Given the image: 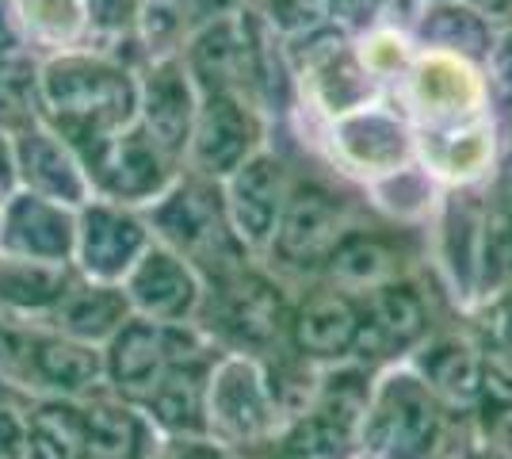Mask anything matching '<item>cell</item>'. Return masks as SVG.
<instances>
[{
    "instance_id": "cell-1",
    "label": "cell",
    "mask_w": 512,
    "mask_h": 459,
    "mask_svg": "<svg viewBox=\"0 0 512 459\" xmlns=\"http://www.w3.org/2000/svg\"><path fill=\"white\" fill-rule=\"evenodd\" d=\"M46 104L65 119V127H81L96 138V146L127 123L134 92L127 73L92 62L81 54H62L43 69Z\"/></svg>"
},
{
    "instance_id": "cell-2",
    "label": "cell",
    "mask_w": 512,
    "mask_h": 459,
    "mask_svg": "<svg viewBox=\"0 0 512 459\" xmlns=\"http://www.w3.org/2000/svg\"><path fill=\"white\" fill-rule=\"evenodd\" d=\"M440 429L436 394L413 372H390L371 387L367 414L360 421L363 448L375 459H421L428 456Z\"/></svg>"
},
{
    "instance_id": "cell-3",
    "label": "cell",
    "mask_w": 512,
    "mask_h": 459,
    "mask_svg": "<svg viewBox=\"0 0 512 459\" xmlns=\"http://www.w3.org/2000/svg\"><path fill=\"white\" fill-rule=\"evenodd\" d=\"M276 398L264 372L245 356H226L207 375V429L226 444H260L276 429Z\"/></svg>"
},
{
    "instance_id": "cell-4",
    "label": "cell",
    "mask_w": 512,
    "mask_h": 459,
    "mask_svg": "<svg viewBox=\"0 0 512 459\" xmlns=\"http://www.w3.org/2000/svg\"><path fill=\"white\" fill-rule=\"evenodd\" d=\"M123 291L142 318L176 326L199 303V276L176 249L146 245V253L130 264V272L123 276Z\"/></svg>"
},
{
    "instance_id": "cell-5",
    "label": "cell",
    "mask_w": 512,
    "mask_h": 459,
    "mask_svg": "<svg viewBox=\"0 0 512 459\" xmlns=\"http://www.w3.org/2000/svg\"><path fill=\"white\" fill-rule=\"evenodd\" d=\"M409 100L432 127L467 123L482 108V81L459 54L428 50L409 69Z\"/></svg>"
},
{
    "instance_id": "cell-6",
    "label": "cell",
    "mask_w": 512,
    "mask_h": 459,
    "mask_svg": "<svg viewBox=\"0 0 512 459\" xmlns=\"http://www.w3.org/2000/svg\"><path fill=\"white\" fill-rule=\"evenodd\" d=\"M333 153L352 173L363 176H394L406 169L409 134L398 115L383 108H356L337 115L333 127Z\"/></svg>"
},
{
    "instance_id": "cell-7",
    "label": "cell",
    "mask_w": 512,
    "mask_h": 459,
    "mask_svg": "<svg viewBox=\"0 0 512 459\" xmlns=\"http://www.w3.org/2000/svg\"><path fill=\"white\" fill-rule=\"evenodd\" d=\"M176 360L180 356L172 349V326H161L150 318H127L107 352V368H111L115 387L127 398H146V402Z\"/></svg>"
},
{
    "instance_id": "cell-8",
    "label": "cell",
    "mask_w": 512,
    "mask_h": 459,
    "mask_svg": "<svg viewBox=\"0 0 512 459\" xmlns=\"http://www.w3.org/2000/svg\"><path fill=\"white\" fill-rule=\"evenodd\" d=\"M283 215V173L272 157H249L230 173V222L245 245H268Z\"/></svg>"
},
{
    "instance_id": "cell-9",
    "label": "cell",
    "mask_w": 512,
    "mask_h": 459,
    "mask_svg": "<svg viewBox=\"0 0 512 459\" xmlns=\"http://www.w3.org/2000/svg\"><path fill=\"white\" fill-rule=\"evenodd\" d=\"M276 257L283 264H321L341 241V211L337 203L321 192H306L287 203L276 234Z\"/></svg>"
},
{
    "instance_id": "cell-10",
    "label": "cell",
    "mask_w": 512,
    "mask_h": 459,
    "mask_svg": "<svg viewBox=\"0 0 512 459\" xmlns=\"http://www.w3.org/2000/svg\"><path fill=\"white\" fill-rule=\"evenodd\" d=\"M222 326L249 349H272L283 337V329L291 326V318H287V303L272 280L241 272L234 284L226 287Z\"/></svg>"
},
{
    "instance_id": "cell-11",
    "label": "cell",
    "mask_w": 512,
    "mask_h": 459,
    "mask_svg": "<svg viewBox=\"0 0 512 459\" xmlns=\"http://www.w3.org/2000/svg\"><path fill=\"white\" fill-rule=\"evenodd\" d=\"M150 245L146 226L115 207H92L81 222V264L96 280H119Z\"/></svg>"
},
{
    "instance_id": "cell-12",
    "label": "cell",
    "mask_w": 512,
    "mask_h": 459,
    "mask_svg": "<svg viewBox=\"0 0 512 459\" xmlns=\"http://www.w3.org/2000/svg\"><path fill=\"white\" fill-rule=\"evenodd\" d=\"M360 326V310L344 291H318L291 318V337L306 360H337L356 349Z\"/></svg>"
},
{
    "instance_id": "cell-13",
    "label": "cell",
    "mask_w": 512,
    "mask_h": 459,
    "mask_svg": "<svg viewBox=\"0 0 512 459\" xmlns=\"http://www.w3.org/2000/svg\"><path fill=\"white\" fill-rule=\"evenodd\" d=\"M100 180L119 199H146L161 188V146L150 131L111 134L100 142Z\"/></svg>"
},
{
    "instance_id": "cell-14",
    "label": "cell",
    "mask_w": 512,
    "mask_h": 459,
    "mask_svg": "<svg viewBox=\"0 0 512 459\" xmlns=\"http://www.w3.org/2000/svg\"><path fill=\"white\" fill-rule=\"evenodd\" d=\"M421 153L436 176H444L451 184H470L486 173V165L493 161V131L482 119L436 127L421 138Z\"/></svg>"
},
{
    "instance_id": "cell-15",
    "label": "cell",
    "mask_w": 512,
    "mask_h": 459,
    "mask_svg": "<svg viewBox=\"0 0 512 459\" xmlns=\"http://www.w3.org/2000/svg\"><path fill=\"white\" fill-rule=\"evenodd\" d=\"M413 375L436 398L470 402L482 394V349L467 337H436L421 349Z\"/></svg>"
},
{
    "instance_id": "cell-16",
    "label": "cell",
    "mask_w": 512,
    "mask_h": 459,
    "mask_svg": "<svg viewBox=\"0 0 512 459\" xmlns=\"http://www.w3.org/2000/svg\"><path fill=\"white\" fill-rule=\"evenodd\" d=\"M256 142V127L249 119V111H241V104L234 100H211L203 111L199 123V138H195V153L199 165L214 176H230L234 169H241L249 161V150Z\"/></svg>"
},
{
    "instance_id": "cell-17",
    "label": "cell",
    "mask_w": 512,
    "mask_h": 459,
    "mask_svg": "<svg viewBox=\"0 0 512 459\" xmlns=\"http://www.w3.org/2000/svg\"><path fill=\"white\" fill-rule=\"evenodd\" d=\"M142 115H146V131L161 150H180L192 131V92L184 81V69L176 62H161L150 73L146 85V100H142Z\"/></svg>"
},
{
    "instance_id": "cell-18",
    "label": "cell",
    "mask_w": 512,
    "mask_h": 459,
    "mask_svg": "<svg viewBox=\"0 0 512 459\" xmlns=\"http://www.w3.org/2000/svg\"><path fill=\"white\" fill-rule=\"evenodd\" d=\"M157 222H161V230L169 234L172 245H176L180 253H188L192 261H214V257H222V249L230 245V230H222L211 199L192 196V192L172 196V203L161 207Z\"/></svg>"
},
{
    "instance_id": "cell-19",
    "label": "cell",
    "mask_w": 512,
    "mask_h": 459,
    "mask_svg": "<svg viewBox=\"0 0 512 459\" xmlns=\"http://www.w3.org/2000/svg\"><path fill=\"white\" fill-rule=\"evenodd\" d=\"M444 268L451 276V287L463 299H478L486 276H490V257H486V219L474 207H455L444 234Z\"/></svg>"
},
{
    "instance_id": "cell-20",
    "label": "cell",
    "mask_w": 512,
    "mask_h": 459,
    "mask_svg": "<svg viewBox=\"0 0 512 459\" xmlns=\"http://www.w3.org/2000/svg\"><path fill=\"white\" fill-rule=\"evenodd\" d=\"M16 157H20V169L27 173V180L43 196L58 199V203H85V176L73 165L62 138H54L46 131L23 134Z\"/></svg>"
},
{
    "instance_id": "cell-21",
    "label": "cell",
    "mask_w": 512,
    "mask_h": 459,
    "mask_svg": "<svg viewBox=\"0 0 512 459\" xmlns=\"http://www.w3.org/2000/svg\"><path fill=\"white\" fill-rule=\"evenodd\" d=\"M425 322V299L394 280L371 291V322L360 326V337H371L375 349H406L425 333Z\"/></svg>"
},
{
    "instance_id": "cell-22",
    "label": "cell",
    "mask_w": 512,
    "mask_h": 459,
    "mask_svg": "<svg viewBox=\"0 0 512 459\" xmlns=\"http://www.w3.org/2000/svg\"><path fill=\"white\" fill-rule=\"evenodd\" d=\"M153 417L172 433H203L207 429V379L195 364H172L169 375L150 398Z\"/></svg>"
},
{
    "instance_id": "cell-23",
    "label": "cell",
    "mask_w": 512,
    "mask_h": 459,
    "mask_svg": "<svg viewBox=\"0 0 512 459\" xmlns=\"http://www.w3.org/2000/svg\"><path fill=\"white\" fill-rule=\"evenodd\" d=\"M325 264H329V276L348 291H375L383 284H394L402 272L398 253L379 238H341Z\"/></svg>"
},
{
    "instance_id": "cell-24",
    "label": "cell",
    "mask_w": 512,
    "mask_h": 459,
    "mask_svg": "<svg viewBox=\"0 0 512 459\" xmlns=\"http://www.w3.org/2000/svg\"><path fill=\"white\" fill-rule=\"evenodd\" d=\"M310 92L329 115H348L356 108H367L363 100L371 96V81H367V66H356L348 54H325L310 66Z\"/></svg>"
},
{
    "instance_id": "cell-25",
    "label": "cell",
    "mask_w": 512,
    "mask_h": 459,
    "mask_svg": "<svg viewBox=\"0 0 512 459\" xmlns=\"http://www.w3.org/2000/svg\"><path fill=\"white\" fill-rule=\"evenodd\" d=\"M142 417L130 406L100 402L85 414V448L92 459H142Z\"/></svg>"
},
{
    "instance_id": "cell-26",
    "label": "cell",
    "mask_w": 512,
    "mask_h": 459,
    "mask_svg": "<svg viewBox=\"0 0 512 459\" xmlns=\"http://www.w3.org/2000/svg\"><path fill=\"white\" fill-rule=\"evenodd\" d=\"M23 35L46 46H73L88 27L85 0H16Z\"/></svg>"
},
{
    "instance_id": "cell-27",
    "label": "cell",
    "mask_w": 512,
    "mask_h": 459,
    "mask_svg": "<svg viewBox=\"0 0 512 459\" xmlns=\"http://www.w3.org/2000/svg\"><path fill=\"white\" fill-rule=\"evenodd\" d=\"M130 318V299L119 287H88L81 295H73V303L65 310V322L77 337L96 341L107 333H119Z\"/></svg>"
},
{
    "instance_id": "cell-28",
    "label": "cell",
    "mask_w": 512,
    "mask_h": 459,
    "mask_svg": "<svg viewBox=\"0 0 512 459\" xmlns=\"http://www.w3.org/2000/svg\"><path fill=\"white\" fill-rule=\"evenodd\" d=\"M12 230L23 238V245L35 253V257H62L73 241V226H65L62 211L46 207L43 199H23L16 207V222Z\"/></svg>"
},
{
    "instance_id": "cell-29",
    "label": "cell",
    "mask_w": 512,
    "mask_h": 459,
    "mask_svg": "<svg viewBox=\"0 0 512 459\" xmlns=\"http://www.w3.org/2000/svg\"><path fill=\"white\" fill-rule=\"evenodd\" d=\"M35 452L39 459H81L85 448V417L73 410H46L35 421Z\"/></svg>"
},
{
    "instance_id": "cell-30",
    "label": "cell",
    "mask_w": 512,
    "mask_h": 459,
    "mask_svg": "<svg viewBox=\"0 0 512 459\" xmlns=\"http://www.w3.org/2000/svg\"><path fill=\"white\" fill-rule=\"evenodd\" d=\"M39 364H43L46 379H54L58 387H73V391L88 387L100 375V360L85 345H46L39 352Z\"/></svg>"
},
{
    "instance_id": "cell-31",
    "label": "cell",
    "mask_w": 512,
    "mask_h": 459,
    "mask_svg": "<svg viewBox=\"0 0 512 459\" xmlns=\"http://www.w3.org/2000/svg\"><path fill=\"white\" fill-rule=\"evenodd\" d=\"M406 58H409L406 39L398 31H375L360 46V62L367 66V73H394Z\"/></svg>"
},
{
    "instance_id": "cell-32",
    "label": "cell",
    "mask_w": 512,
    "mask_h": 459,
    "mask_svg": "<svg viewBox=\"0 0 512 459\" xmlns=\"http://www.w3.org/2000/svg\"><path fill=\"white\" fill-rule=\"evenodd\" d=\"M486 257L490 264L512 272V207H497L486 215Z\"/></svg>"
},
{
    "instance_id": "cell-33",
    "label": "cell",
    "mask_w": 512,
    "mask_h": 459,
    "mask_svg": "<svg viewBox=\"0 0 512 459\" xmlns=\"http://www.w3.org/2000/svg\"><path fill=\"white\" fill-rule=\"evenodd\" d=\"M138 12V0H85L88 27L96 31H123Z\"/></svg>"
},
{
    "instance_id": "cell-34",
    "label": "cell",
    "mask_w": 512,
    "mask_h": 459,
    "mask_svg": "<svg viewBox=\"0 0 512 459\" xmlns=\"http://www.w3.org/2000/svg\"><path fill=\"white\" fill-rule=\"evenodd\" d=\"M23 43H27V35H23L16 0H0V58L4 54H16Z\"/></svg>"
},
{
    "instance_id": "cell-35",
    "label": "cell",
    "mask_w": 512,
    "mask_h": 459,
    "mask_svg": "<svg viewBox=\"0 0 512 459\" xmlns=\"http://www.w3.org/2000/svg\"><path fill=\"white\" fill-rule=\"evenodd\" d=\"M176 459H230L226 456V452H218V448H211V444H184V448H180V456Z\"/></svg>"
},
{
    "instance_id": "cell-36",
    "label": "cell",
    "mask_w": 512,
    "mask_h": 459,
    "mask_svg": "<svg viewBox=\"0 0 512 459\" xmlns=\"http://www.w3.org/2000/svg\"><path fill=\"white\" fill-rule=\"evenodd\" d=\"M12 169H16V161H12V146L0 138V188L12 180Z\"/></svg>"
},
{
    "instance_id": "cell-37",
    "label": "cell",
    "mask_w": 512,
    "mask_h": 459,
    "mask_svg": "<svg viewBox=\"0 0 512 459\" xmlns=\"http://www.w3.org/2000/svg\"><path fill=\"white\" fill-rule=\"evenodd\" d=\"M505 333H509V352H512V310H509V329H505Z\"/></svg>"
},
{
    "instance_id": "cell-38",
    "label": "cell",
    "mask_w": 512,
    "mask_h": 459,
    "mask_svg": "<svg viewBox=\"0 0 512 459\" xmlns=\"http://www.w3.org/2000/svg\"><path fill=\"white\" fill-rule=\"evenodd\" d=\"M490 459H497V456H490Z\"/></svg>"
},
{
    "instance_id": "cell-39",
    "label": "cell",
    "mask_w": 512,
    "mask_h": 459,
    "mask_svg": "<svg viewBox=\"0 0 512 459\" xmlns=\"http://www.w3.org/2000/svg\"><path fill=\"white\" fill-rule=\"evenodd\" d=\"M509 421H512V414H509Z\"/></svg>"
}]
</instances>
